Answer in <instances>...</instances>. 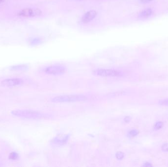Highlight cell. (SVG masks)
<instances>
[{
  "label": "cell",
  "mask_w": 168,
  "mask_h": 167,
  "mask_svg": "<svg viewBox=\"0 0 168 167\" xmlns=\"http://www.w3.org/2000/svg\"><path fill=\"white\" fill-rule=\"evenodd\" d=\"M11 113L16 117L30 120H39L44 117V115L41 112L30 110L17 109L12 111Z\"/></svg>",
  "instance_id": "1"
},
{
  "label": "cell",
  "mask_w": 168,
  "mask_h": 167,
  "mask_svg": "<svg viewBox=\"0 0 168 167\" xmlns=\"http://www.w3.org/2000/svg\"><path fill=\"white\" fill-rule=\"evenodd\" d=\"M87 100V97L82 95H68L55 97L52 99V101L54 102H82Z\"/></svg>",
  "instance_id": "2"
},
{
  "label": "cell",
  "mask_w": 168,
  "mask_h": 167,
  "mask_svg": "<svg viewBox=\"0 0 168 167\" xmlns=\"http://www.w3.org/2000/svg\"><path fill=\"white\" fill-rule=\"evenodd\" d=\"M96 75L103 77H121L123 74L121 71L107 69H98L93 71Z\"/></svg>",
  "instance_id": "3"
},
{
  "label": "cell",
  "mask_w": 168,
  "mask_h": 167,
  "mask_svg": "<svg viewBox=\"0 0 168 167\" xmlns=\"http://www.w3.org/2000/svg\"><path fill=\"white\" fill-rule=\"evenodd\" d=\"M42 11L39 9L25 8L18 12L17 15L20 17L30 18L39 16L41 15Z\"/></svg>",
  "instance_id": "4"
},
{
  "label": "cell",
  "mask_w": 168,
  "mask_h": 167,
  "mask_svg": "<svg viewBox=\"0 0 168 167\" xmlns=\"http://www.w3.org/2000/svg\"><path fill=\"white\" fill-rule=\"evenodd\" d=\"M66 70V69L63 65H54L46 67L44 69V72L48 75H58L64 74Z\"/></svg>",
  "instance_id": "5"
},
{
  "label": "cell",
  "mask_w": 168,
  "mask_h": 167,
  "mask_svg": "<svg viewBox=\"0 0 168 167\" xmlns=\"http://www.w3.org/2000/svg\"><path fill=\"white\" fill-rule=\"evenodd\" d=\"M23 83V80L19 78L5 79L1 82L3 86L6 87H14L18 85H21Z\"/></svg>",
  "instance_id": "6"
},
{
  "label": "cell",
  "mask_w": 168,
  "mask_h": 167,
  "mask_svg": "<svg viewBox=\"0 0 168 167\" xmlns=\"http://www.w3.org/2000/svg\"><path fill=\"white\" fill-rule=\"evenodd\" d=\"M96 15L97 12L95 10H90L86 12V13L83 16L81 21L83 23H89L96 18Z\"/></svg>",
  "instance_id": "7"
},
{
  "label": "cell",
  "mask_w": 168,
  "mask_h": 167,
  "mask_svg": "<svg viewBox=\"0 0 168 167\" xmlns=\"http://www.w3.org/2000/svg\"><path fill=\"white\" fill-rule=\"evenodd\" d=\"M69 139V136L66 135L60 138V137H56L53 140V143L54 144L59 145H63L66 144L67 141Z\"/></svg>",
  "instance_id": "8"
},
{
  "label": "cell",
  "mask_w": 168,
  "mask_h": 167,
  "mask_svg": "<svg viewBox=\"0 0 168 167\" xmlns=\"http://www.w3.org/2000/svg\"><path fill=\"white\" fill-rule=\"evenodd\" d=\"M29 68L28 66L25 64L14 65L10 67V70L14 71H25Z\"/></svg>",
  "instance_id": "9"
},
{
  "label": "cell",
  "mask_w": 168,
  "mask_h": 167,
  "mask_svg": "<svg viewBox=\"0 0 168 167\" xmlns=\"http://www.w3.org/2000/svg\"><path fill=\"white\" fill-rule=\"evenodd\" d=\"M152 13H153V11L151 9H147L141 11V12L140 13L139 16L140 17L143 18H146L150 17Z\"/></svg>",
  "instance_id": "10"
},
{
  "label": "cell",
  "mask_w": 168,
  "mask_h": 167,
  "mask_svg": "<svg viewBox=\"0 0 168 167\" xmlns=\"http://www.w3.org/2000/svg\"><path fill=\"white\" fill-rule=\"evenodd\" d=\"M18 154L17 153L15 152H12L10 153L9 156V159L12 160H17L18 158Z\"/></svg>",
  "instance_id": "11"
},
{
  "label": "cell",
  "mask_w": 168,
  "mask_h": 167,
  "mask_svg": "<svg viewBox=\"0 0 168 167\" xmlns=\"http://www.w3.org/2000/svg\"><path fill=\"white\" fill-rule=\"evenodd\" d=\"M124 157V154L123 152H119L116 154V157L118 159H121Z\"/></svg>",
  "instance_id": "12"
},
{
  "label": "cell",
  "mask_w": 168,
  "mask_h": 167,
  "mask_svg": "<svg viewBox=\"0 0 168 167\" xmlns=\"http://www.w3.org/2000/svg\"><path fill=\"white\" fill-rule=\"evenodd\" d=\"M159 104L161 105L168 106V99H165V100H160L159 102Z\"/></svg>",
  "instance_id": "13"
},
{
  "label": "cell",
  "mask_w": 168,
  "mask_h": 167,
  "mask_svg": "<svg viewBox=\"0 0 168 167\" xmlns=\"http://www.w3.org/2000/svg\"><path fill=\"white\" fill-rule=\"evenodd\" d=\"M162 126H163V123L162 122H158L155 125V128L156 129H159L161 128Z\"/></svg>",
  "instance_id": "14"
},
{
  "label": "cell",
  "mask_w": 168,
  "mask_h": 167,
  "mask_svg": "<svg viewBox=\"0 0 168 167\" xmlns=\"http://www.w3.org/2000/svg\"><path fill=\"white\" fill-rule=\"evenodd\" d=\"M129 134L132 136H135L137 134V131L135 130H131L129 132Z\"/></svg>",
  "instance_id": "15"
},
{
  "label": "cell",
  "mask_w": 168,
  "mask_h": 167,
  "mask_svg": "<svg viewBox=\"0 0 168 167\" xmlns=\"http://www.w3.org/2000/svg\"><path fill=\"white\" fill-rule=\"evenodd\" d=\"M162 149L163 150L165 151V152H168V144H164L163 145Z\"/></svg>",
  "instance_id": "16"
},
{
  "label": "cell",
  "mask_w": 168,
  "mask_h": 167,
  "mask_svg": "<svg viewBox=\"0 0 168 167\" xmlns=\"http://www.w3.org/2000/svg\"><path fill=\"white\" fill-rule=\"evenodd\" d=\"M153 1V0H140V1L141 3H146L150 2Z\"/></svg>",
  "instance_id": "17"
},
{
  "label": "cell",
  "mask_w": 168,
  "mask_h": 167,
  "mask_svg": "<svg viewBox=\"0 0 168 167\" xmlns=\"http://www.w3.org/2000/svg\"><path fill=\"white\" fill-rule=\"evenodd\" d=\"M125 122H129L130 121V118L129 117H127L125 118Z\"/></svg>",
  "instance_id": "18"
},
{
  "label": "cell",
  "mask_w": 168,
  "mask_h": 167,
  "mask_svg": "<svg viewBox=\"0 0 168 167\" xmlns=\"http://www.w3.org/2000/svg\"><path fill=\"white\" fill-rule=\"evenodd\" d=\"M5 1V0H0V5L2 4V3H3Z\"/></svg>",
  "instance_id": "19"
}]
</instances>
